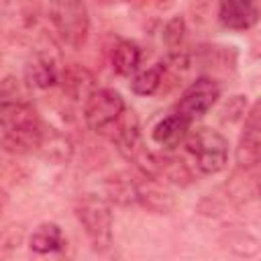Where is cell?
<instances>
[{
  "label": "cell",
  "mask_w": 261,
  "mask_h": 261,
  "mask_svg": "<svg viewBox=\"0 0 261 261\" xmlns=\"http://www.w3.org/2000/svg\"><path fill=\"white\" fill-rule=\"evenodd\" d=\"M184 143L194 165L202 173H218L224 169L228 161V141L222 133L210 126H198L196 130L188 133Z\"/></svg>",
  "instance_id": "cell-3"
},
{
  "label": "cell",
  "mask_w": 261,
  "mask_h": 261,
  "mask_svg": "<svg viewBox=\"0 0 261 261\" xmlns=\"http://www.w3.org/2000/svg\"><path fill=\"white\" fill-rule=\"evenodd\" d=\"M257 18H259V8L255 2L234 0V2H222L218 6V20L224 29L230 31H247L257 22Z\"/></svg>",
  "instance_id": "cell-9"
},
{
  "label": "cell",
  "mask_w": 261,
  "mask_h": 261,
  "mask_svg": "<svg viewBox=\"0 0 261 261\" xmlns=\"http://www.w3.org/2000/svg\"><path fill=\"white\" fill-rule=\"evenodd\" d=\"M220 98V86L216 80L212 77H198L194 80L179 96L177 104H175V114H179L184 120H188L190 124L198 118H202L204 114H208V110L216 104V100Z\"/></svg>",
  "instance_id": "cell-6"
},
{
  "label": "cell",
  "mask_w": 261,
  "mask_h": 261,
  "mask_svg": "<svg viewBox=\"0 0 261 261\" xmlns=\"http://www.w3.org/2000/svg\"><path fill=\"white\" fill-rule=\"evenodd\" d=\"M124 112V98L110 88L94 90L84 102V120L88 128L104 137H108V133L116 126Z\"/></svg>",
  "instance_id": "cell-5"
},
{
  "label": "cell",
  "mask_w": 261,
  "mask_h": 261,
  "mask_svg": "<svg viewBox=\"0 0 261 261\" xmlns=\"http://www.w3.org/2000/svg\"><path fill=\"white\" fill-rule=\"evenodd\" d=\"M261 120H259V104H253L245 118V128L237 147V165L241 171H255L259 165L261 153Z\"/></svg>",
  "instance_id": "cell-8"
},
{
  "label": "cell",
  "mask_w": 261,
  "mask_h": 261,
  "mask_svg": "<svg viewBox=\"0 0 261 261\" xmlns=\"http://www.w3.org/2000/svg\"><path fill=\"white\" fill-rule=\"evenodd\" d=\"M49 20L59 41L71 49H80L88 39L90 14L82 2H53L47 6Z\"/></svg>",
  "instance_id": "cell-4"
},
{
  "label": "cell",
  "mask_w": 261,
  "mask_h": 261,
  "mask_svg": "<svg viewBox=\"0 0 261 261\" xmlns=\"http://www.w3.org/2000/svg\"><path fill=\"white\" fill-rule=\"evenodd\" d=\"M163 71H165L163 63H157L153 67L137 71L135 77L130 80V90L137 96H151V94H155L159 90L161 82H163Z\"/></svg>",
  "instance_id": "cell-15"
},
{
  "label": "cell",
  "mask_w": 261,
  "mask_h": 261,
  "mask_svg": "<svg viewBox=\"0 0 261 261\" xmlns=\"http://www.w3.org/2000/svg\"><path fill=\"white\" fill-rule=\"evenodd\" d=\"M37 153H41L47 161L65 163V161L71 157V143H69L67 137H63V135L57 133L55 128H45V126H43Z\"/></svg>",
  "instance_id": "cell-12"
},
{
  "label": "cell",
  "mask_w": 261,
  "mask_h": 261,
  "mask_svg": "<svg viewBox=\"0 0 261 261\" xmlns=\"http://www.w3.org/2000/svg\"><path fill=\"white\" fill-rule=\"evenodd\" d=\"M65 245L63 232L59 228V224L55 222H43L39 224L33 234L29 237V247L31 251L39 253V255H49V253H57L61 251Z\"/></svg>",
  "instance_id": "cell-11"
},
{
  "label": "cell",
  "mask_w": 261,
  "mask_h": 261,
  "mask_svg": "<svg viewBox=\"0 0 261 261\" xmlns=\"http://www.w3.org/2000/svg\"><path fill=\"white\" fill-rule=\"evenodd\" d=\"M63 75V67L61 61L57 57V53H53L51 49H37L24 67V77L29 82V86L37 88V90H47L53 88L55 84L61 82Z\"/></svg>",
  "instance_id": "cell-7"
},
{
  "label": "cell",
  "mask_w": 261,
  "mask_h": 261,
  "mask_svg": "<svg viewBox=\"0 0 261 261\" xmlns=\"http://www.w3.org/2000/svg\"><path fill=\"white\" fill-rule=\"evenodd\" d=\"M184 33H186V27H184V18H171L165 27V33H163V41L167 45V49L171 51V55H179V47H181V41H184Z\"/></svg>",
  "instance_id": "cell-16"
},
{
  "label": "cell",
  "mask_w": 261,
  "mask_h": 261,
  "mask_svg": "<svg viewBox=\"0 0 261 261\" xmlns=\"http://www.w3.org/2000/svg\"><path fill=\"white\" fill-rule=\"evenodd\" d=\"M75 218L82 224L90 245L106 251L112 245V208L110 202L96 194H84L75 202Z\"/></svg>",
  "instance_id": "cell-2"
},
{
  "label": "cell",
  "mask_w": 261,
  "mask_h": 261,
  "mask_svg": "<svg viewBox=\"0 0 261 261\" xmlns=\"http://www.w3.org/2000/svg\"><path fill=\"white\" fill-rule=\"evenodd\" d=\"M190 122L188 120H184L179 114H169V116H165V118H161L155 126H153V130H151V137H153V141L159 145V147H163V149H175L179 143H184L186 141V137H188V133H190Z\"/></svg>",
  "instance_id": "cell-10"
},
{
  "label": "cell",
  "mask_w": 261,
  "mask_h": 261,
  "mask_svg": "<svg viewBox=\"0 0 261 261\" xmlns=\"http://www.w3.org/2000/svg\"><path fill=\"white\" fill-rule=\"evenodd\" d=\"M43 122L12 77L0 84V143L8 153L24 155L39 147Z\"/></svg>",
  "instance_id": "cell-1"
},
{
  "label": "cell",
  "mask_w": 261,
  "mask_h": 261,
  "mask_svg": "<svg viewBox=\"0 0 261 261\" xmlns=\"http://www.w3.org/2000/svg\"><path fill=\"white\" fill-rule=\"evenodd\" d=\"M110 63H112V69L118 73V75H130L139 69V63H141V49L137 43L133 41H118L112 49V55H110Z\"/></svg>",
  "instance_id": "cell-13"
},
{
  "label": "cell",
  "mask_w": 261,
  "mask_h": 261,
  "mask_svg": "<svg viewBox=\"0 0 261 261\" xmlns=\"http://www.w3.org/2000/svg\"><path fill=\"white\" fill-rule=\"evenodd\" d=\"M4 204H6V194L0 190V212H2V208H4Z\"/></svg>",
  "instance_id": "cell-17"
},
{
  "label": "cell",
  "mask_w": 261,
  "mask_h": 261,
  "mask_svg": "<svg viewBox=\"0 0 261 261\" xmlns=\"http://www.w3.org/2000/svg\"><path fill=\"white\" fill-rule=\"evenodd\" d=\"M61 82H63V88L69 92L71 98L80 100V96H84V102H86V98L96 90V88H94V77H92V73L86 71L84 67H69V69H63Z\"/></svg>",
  "instance_id": "cell-14"
}]
</instances>
